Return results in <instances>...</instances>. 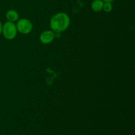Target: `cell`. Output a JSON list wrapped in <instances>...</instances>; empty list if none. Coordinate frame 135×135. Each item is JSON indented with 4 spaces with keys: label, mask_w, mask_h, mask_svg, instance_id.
Masks as SVG:
<instances>
[{
    "label": "cell",
    "mask_w": 135,
    "mask_h": 135,
    "mask_svg": "<svg viewBox=\"0 0 135 135\" xmlns=\"http://www.w3.org/2000/svg\"><path fill=\"white\" fill-rule=\"evenodd\" d=\"M69 25V17L65 13H57L50 20V27L52 30L57 32L65 31Z\"/></svg>",
    "instance_id": "1"
},
{
    "label": "cell",
    "mask_w": 135,
    "mask_h": 135,
    "mask_svg": "<svg viewBox=\"0 0 135 135\" xmlns=\"http://www.w3.org/2000/svg\"><path fill=\"white\" fill-rule=\"evenodd\" d=\"M2 33L4 37L7 40H13L17 36V29L16 25L13 22L5 23L2 28Z\"/></svg>",
    "instance_id": "2"
},
{
    "label": "cell",
    "mask_w": 135,
    "mask_h": 135,
    "mask_svg": "<svg viewBox=\"0 0 135 135\" xmlns=\"http://www.w3.org/2000/svg\"><path fill=\"white\" fill-rule=\"evenodd\" d=\"M17 29L21 34H26L31 32L32 29V25L29 20L26 18H22L18 21L17 25Z\"/></svg>",
    "instance_id": "3"
},
{
    "label": "cell",
    "mask_w": 135,
    "mask_h": 135,
    "mask_svg": "<svg viewBox=\"0 0 135 135\" xmlns=\"http://www.w3.org/2000/svg\"><path fill=\"white\" fill-rule=\"evenodd\" d=\"M55 38V34L51 30H46L41 34L40 36V41L44 44H48L53 42Z\"/></svg>",
    "instance_id": "4"
},
{
    "label": "cell",
    "mask_w": 135,
    "mask_h": 135,
    "mask_svg": "<svg viewBox=\"0 0 135 135\" xmlns=\"http://www.w3.org/2000/svg\"><path fill=\"white\" fill-rule=\"evenodd\" d=\"M104 1L102 0H94L91 4V8L95 12H100L103 9Z\"/></svg>",
    "instance_id": "5"
},
{
    "label": "cell",
    "mask_w": 135,
    "mask_h": 135,
    "mask_svg": "<svg viewBox=\"0 0 135 135\" xmlns=\"http://www.w3.org/2000/svg\"><path fill=\"white\" fill-rule=\"evenodd\" d=\"M6 17L10 22H15L18 19V14L15 10H9L6 13Z\"/></svg>",
    "instance_id": "6"
},
{
    "label": "cell",
    "mask_w": 135,
    "mask_h": 135,
    "mask_svg": "<svg viewBox=\"0 0 135 135\" xmlns=\"http://www.w3.org/2000/svg\"><path fill=\"white\" fill-rule=\"evenodd\" d=\"M112 9H113V7H112V3H104V7H103V9H104L105 12L109 13V12L112 11Z\"/></svg>",
    "instance_id": "7"
},
{
    "label": "cell",
    "mask_w": 135,
    "mask_h": 135,
    "mask_svg": "<svg viewBox=\"0 0 135 135\" xmlns=\"http://www.w3.org/2000/svg\"><path fill=\"white\" fill-rule=\"evenodd\" d=\"M104 3H112V2L113 1V0H104Z\"/></svg>",
    "instance_id": "8"
},
{
    "label": "cell",
    "mask_w": 135,
    "mask_h": 135,
    "mask_svg": "<svg viewBox=\"0 0 135 135\" xmlns=\"http://www.w3.org/2000/svg\"><path fill=\"white\" fill-rule=\"evenodd\" d=\"M2 28H3V25L2 24H1V22H0V34H1V33L2 32Z\"/></svg>",
    "instance_id": "9"
}]
</instances>
